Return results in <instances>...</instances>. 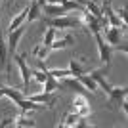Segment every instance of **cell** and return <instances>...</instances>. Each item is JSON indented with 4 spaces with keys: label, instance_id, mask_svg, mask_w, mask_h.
<instances>
[{
    "label": "cell",
    "instance_id": "6da1fadb",
    "mask_svg": "<svg viewBox=\"0 0 128 128\" xmlns=\"http://www.w3.org/2000/svg\"><path fill=\"white\" fill-rule=\"evenodd\" d=\"M44 25L54 27V29H75V27H80V17H71V16L44 17Z\"/></svg>",
    "mask_w": 128,
    "mask_h": 128
},
{
    "label": "cell",
    "instance_id": "7a4b0ae2",
    "mask_svg": "<svg viewBox=\"0 0 128 128\" xmlns=\"http://www.w3.org/2000/svg\"><path fill=\"white\" fill-rule=\"evenodd\" d=\"M126 94H128V88L126 86H113L109 90V103L111 105H120L122 111L126 113Z\"/></svg>",
    "mask_w": 128,
    "mask_h": 128
},
{
    "label": "cell",
    "instance_id": "3957f363",
    "mask_svg": "<svg viewBox=\"0 0 128 128\" xmlns=\"http://www.w3.org/2000/svg\"><path fill=\"white\" fill-rule=\"evenodd\" d=\"M16 59V63H17V67H19V73H21V78H23V90H29V84H31V78H32V75H31V67L27 65V61H25V56H14L12 58V61Z\"/></svg>",
    "mask_w": 128,
    "mask_h": 128
},
{
    "label": "cell",
    "instance_id": "277c9868",
    "mask_svg": "<svg viewBox=\"0 0 128 128\" xmlns=\"http://www.w3.org/2000/svg\"><path fill=\"white\" fill-rule=\"evenodd\" d=\"M94 38H96V42H98V50H100V59H102L105 65H109V61H111V54H113V46H109V44L103 40L102 31H100V32H94Z\"/></svg>",
    "mask_w": 128,
    "mask_h": 128
},
{
    "label": "cell",
    "instance_id": "5b68a950",
    "mask_svg": "<svg viewBox=\"0 0 128 128\" xmlns=\"http://www.w3.org/2000/svg\"><path fill=\"white\" fill-rule=\"evenodd\" d=\"M25 23L23 25H19L17 29H14V31H10V36H8V54H10L12 58L16 56V48H17V44H19V40H21V36L25 34Z\"/></svg>",
    "mask_w": 128,
    "mask_h": 128
},
{
    "label": "cell",
    "instance_id": "8992f818",
    "mask_svg": "<svg viewBox=\"0 0 128 128\" xmlns=\"http://www.w3.org/2000/svg\"><path fill=\"white\" fill-rule=\"evenodd\" d=\"M73 111L78 117H88L90 115V102L86 100L84 94H76L75 96V100H73Z\"/></svg>",
    "mask_w": 128,
    "mask_h": 128
},
{
    "label": "cell",
    "instance_id": "52a82bcc",
    "mask_svg": "<svg viewBox=\"0 0 128 128\" xmlns=\"http://www.w3.org/2000/svg\"><path fill=\"white\" fill-rule=\"evenodd\" d=\"M80 25H84L88 31H92V34H94V32H100L103 29L102 23H100V19H98L96 16H92L90 12H82V16H80Z\"/></svg>",
    "mask_w": 128,
    "mask_h": 128
},
{
    "label": "cell",
    "instance_id": "ba28073f",
    "mask_svg": "<svg viewBox=\"0 0 128 128\" xmlns=\"http://www.w3.org/2000/svg\"><path fill=\"white\" fill-rule=\"evenodd\" d=\"M105 75H107V65L103 67V69H94V71H90V76L96 80L98 88H102V90H105V94H109V90H111L113 86L107 82Z\"/></svg>",
    "mask_w": 128,
    "mask_h": 128
},
{
    "label": "cell",
    "instance_id": "9c48e42d",
    "mask_svg": "<svg viewBox=\"0 0 128 128\" xmlns=\"http://www.w3.org/2000/svg\"><path fill=\"white\" fill-rule=\"evenodd\" d=\"M29 100H32V102H36V103H42V105L50 107V105H54V103L58 102V96H56V92H42V94H31Z\"/></svg>",
    "mask_w": 128,
    "mask_h": 128
},
{
    "label": "cell",
    "instance_id": "30bf717a",
    "mask_svg": "<svg viewBox=\"0 0 128 128\" xmlns=\"http://www.w3.org/2000/svg\"><path fill=\"white\" fill-rule=\"evenodd\" d=\"M120 32H124L120 27H111L109 25L105 29V38H103V40H105L109 46H117V44H120Z\"/></svg>",
    "mask_w": 128,
    "mask_h": 128
},
{
    "label": "cell",
    "instance_id": "8fae6325",
    "mask_svg": "<svg viewBox=\"0 0 128 128\" xmlns=\"http://www.w3.org/2000/svg\"><path fill=\"white\" fill-rule=\"evenodd\" d=\"M61 86H65V88H71V90H75L76 94H82V92H86L84 84L80 82L76 76H63L61 78Z\"/></svg>",
    "mask_w": 128,
    "mask_h": 128
},
{
    "label": "cell",
    "instance_id": "7c38bea8",
    "mask_svg": "<svg viewBox=\"0 0 128 128\" xmlns=\"http://www.w3.org/2000/svg\"><path fill=\"white\" fill-rule=\"evenodd\" d=\"M42 12L46 14V17H58V16H65L67 14V10L61 4H44Z\"/></svg>",
    "mask_w": 128,
    "mask_h": 128
},
{
    "label": "cell",
    "instance_id": "4fadbf2b",
    "mask_svg": "<svg viewBox=\"0 0 128 128\" xmlns=\"http://www.w3.org/2000/svg\"><path fill=\"white\" fill-rule=\"evenodd\" d=\"M14 105H17L23 113L25 111H38V109L44 107L42 103H36V102H32V100H29V98H23V100H19V102H16Z\"/></svg>",
    "mask_w": 128,
    "mask_h": 128
},
{
    "label": "cell",
    "instance_id": "5bb4252c",
    "mask_svg": "<svg viewBox=\"0 0 128 128\" xmlns=\"http://www.w3.org/2000/svg\"><path fill=\"white\" fill-rule=\"evenodd\" d=\"M42 16V6L38 4V0H32L31 4H29V14H27V21L31 23L34 19H40Z\"/></svg>",
    "mask_w": 128,
    "mask_h": 128
},
{
    "label": "cell",
    "instance_id": "9a60e30c",
    "mask_svg": "<svg viewBox=\"0 0 128 128\" xmlns=\"http://www.w3.org/2000/svg\"><path fill=\"white\" fill-rule=\"evenodd\" d=\"M42 86H44V92H56V90H61V82H59L56 76H52L46 71V80L42 82Z\"/></svg>",
    "mask_w": 128,
    "mask_h": 128
},
{
    "label": "cell",
    "instance_id": "2e32d148",
    "mask_svg": "<svg viewBox=\"0 0 128 128\" xmlns=\"http://www.w3.org/2000/svg\"><path fill=\"white\" fill-rule=\"evenodd\" d=\"M27 14H29V6H25V8H23V10H21V12H19V14H17V16L10 21V27H8V31H14V29H17L19 25H23V23L27 21Z\"/></svg>",
    "mask_w": 128,
    "mask_h": 128
},
{
    "label": "cell",
    "instance_id": "e0dca14e",
    "mask_svg": "<svg viewBox=\"0 0 128 128\" xmlns=\"http://www.w3.org/2000/svg\"><path fill=\"white\" fill-rule=\"evenodd\" d=\"M73 44H75V38L71 36V34H67L65 38L54 40V42L50 44V50H63V48H69V46H73Z\"/></svg>",
    "mask_w": 128,
    "mask_h": 128
},
{
    "label": "cell",
    "instance_id": "ac0fdd59",
    "mask_svg": "<svg viewBox=\"0 0 128 128\" xmlns=\"http://www.w3.org/2000/svg\"><path fill=\"white\" fill-rule=\"evenodd\" d=\"M2 88H4V96L8 98V100H10V102H19V100H23V92L21 90H17V88H12V86H2Z\"/></svg>",
    "mask_w": 128,
    "mask_h": 128
},
{
    "label": "cell",
    "instance_id": "d6986e66",
    "mask_svg": "<svg viewBox=\"0 0 128 128\" xmlns=\"http://www.w3.org/2000/svg\"><path fill=\"white\" fill-rule=\"evenodd\" d=\"M8 44H6L4 40V34H2V31H0V69H4L6 65H8Z\"/></svg>",
    "mask_w": 128,
    "mask_h": 128
},
{
    "label": "cell",
    "instance_id": "ffe728a7",
    "mask_svg": "<svg viewBox=\"0 0 128 128\" xmlns=\"http://www.w3.org/2000/svg\"><path fill=\"white\" fill-rule=\"evenodd\" d=\"M69 71H71V76H78V75H82L86 71V67H84V63L80 61V59H69Z\"/></svg>",
    "mask_w": 128,
    "mask_h": 128
},
{
    "label": "cell",
    "instance_id": "44dd1931",
    "mask_svg": "<svg viewBox=\"0 0 128 128\" xmlns=\"http://www.w3.org/2000/svg\"><path fill=\"white\" fill-rule=\"evenodd\" d=\"M31 54L38 59V61H46V58H48V54H50V48H48V46H44V44H36V46L32 48Z\"/></svg>",
    "mask_w": 128,
    "mask_h": 128
},
{
    "label": "cell",
    "instance_id": "7402d4cb",
    "mask_svg": "<svg viewBox=\"0 0 128 128\" xmlns=\"http://www.w3.org/2000/svg\"><path fill=\"white\" fill-rule=\"evenodd\" d=\"M14 126L16 128H32V126H36V122L32 118H27L25 115H19V117L14 118Z\"/></svg>",
    "mask_w": 128,
    "mask_h": 128
},
{
    "label": "cell",
    "instance_id": "603a6c76",
    "mask_svg": "<svg viewBox=\"0 0 128 128\" xmlns=\"http://www.w3.org/2000/svg\"><path fill=\"white\" fill-rule=\"evenodd\" d=\"M76 78H78L80 82L84 84V88H86V90H90V92H96V90H98V84H96V80L92 78L90 75H84V73H82V75H78Z\"/></svg>",
    "mask_w": 128,
    "mask_h": 128
},
{
    "label": "cell",
    "instance_id": "cb8c5ba5",
    "mask_svg": "<svg viewBox=\"0 0 128 128\" xmlns=\"http://www.w3.org/2000/svg\"><path fill=\"white\" fill-rule=\"evenodd\" d=\"M76 120H78V115H76L75 111H73V113H67V115L63 117L61 126H63V128H73V126L76 124Z\"/></svg>",
    "mask_w": 128,
    "mask_h": 128
},
{
    "label": "cell",
    "instance_id": "d4e9b609",
    "mask_svg": "<svg viewBox=\"0 0 128 128\" xmlns=\"http://www.w3.org/2000/svg\"><path fill=\"white\" fill-rule=\"evenodd\" d=\"M56 36H58V31H56L54 27H48V29L44 31V42H42V44L50 48V44H52L54 40H56Z\"/></svg>",
    "mask_w": 128,
    "mask_h": 128
},
{
    "label": "cell",
    "instance_id": "484cf974",
    "mask_svg": "<svg viewBox=\"0 0 128 128\" xmlns=\"http://www.w3.org/2000/svg\"><path fill=\"white\" fill-rule=\"evenodd\" d=\"M52 76H56L58 80H61L63 76H71V71L69 69H46Z\"/></svg>",
    "mask_w": 128,
    "mask_h": 128
},
{
    "label": "cell",
    "instance_id": "4316f807",
    "mask_svg": "<svg viewBox=\"0 0 128 128\" xmlns=\"http://www.w3.org/2000/svg\"><path fill=\"white\" fill-rule=\"evenodd\" d=\"M31 75H32V78L36 80V82H40V84H42L44 80H46V67H44V69H36V71H31Z\"/></svg>",
    "mask_w": 128,
    "mask_h": 128
},
{
    "label": "cell",
    "instance_id": "83f0119b",
    "mask_svg": "<svg viewBox=\"0 0 128 128\" xmlns=\"http://www.w3.org/2000/svg\"><path fill=\"white\" fill-rule=\"evenodd\" d=\"M115 14H117V16H118V19L122 21V27H126V6H122V8H118V10L115 12Z\"/></svg>",
    "mask_w": 128,
    "mask_h": 128
},
{
    "label": "cell",
    "instance_id": "f1b7e54d",
    "mask_svg": "<svg viewBox=\"0 0 128 128\" xmlns=\"http://www.w3.org/2000/svg\"><path fill=\"white\" fill-rule=\"evenodd\" d=\"M6 126H14V118H4V120H2V122H0V128H6Z\"/></svg>",
    "mask_w": 128,
    "mask_h": 128
},
{
    "label": "cell",
    "instance_id": "f546056e",
    "mask_svg": "<svg viewBox=\"0 0 128 128\" xmlns=\"http://www.w3.org/2000/svg\"><path fill=\"white\" fill-rule=\"evenodd\" d=\"M75 2H76V4H80V6H82V8H84V6L88 4V2H90V0H75Z\"/></svg>",
    "mask_w": 128,
    "mask_h": 128
},
{
    "label": "cell",
    "instance_id": "4dcf8cb0",
    "mask_svg": "<svg viewBox=\"0 0 128 128\" xmlns=\"http://www.w3.org/2000/svg\"><path fill=\"white\" fill-rule=\"evenodd\" d=\"M0 98H6L4 96V88H2V86H0Z\"/></svg>",
    "mask_w": 128,
    "mask_h": 128
},
{
    "label": "cell",
    "instance_id": "1f68e13d",
    "mask_svg": "<svg viewBox=\"0 0 128 128\" xmlns=\"http://www.w3.org/2000/svg\"><path fill=\"white\" fill-rule=\"evenodd\" d=\"M103 2H111V0H103Z\"/></svg>",
    "mask_w": 128,
    "mask_h": 128
},
{
    "label": "cell",
    "instance_id": "d6a6232c",
    "mask_svg": "<svg viewBox=\"0 0 128 128\" xmlns=\"http://www.w3.org/2000/svg\"><path fill=\"white\" fill-rule=\"evenodd\" d=\"M94 2H100V0H94Z\"/></svg>",
    "mask_w": 128,
    "mask_h": 128
}]
</instances>
